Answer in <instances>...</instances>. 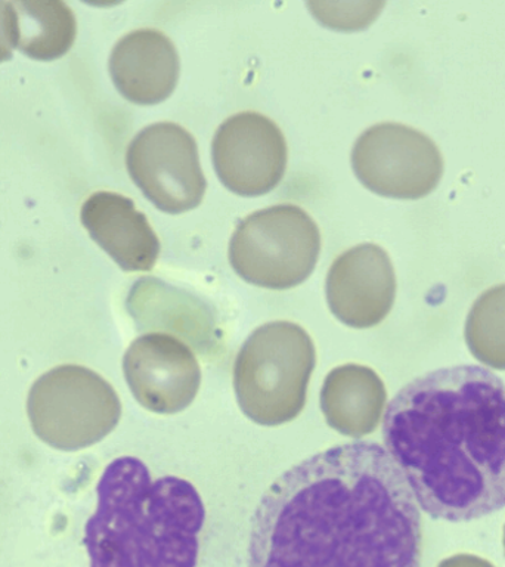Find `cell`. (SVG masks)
Returning a JSON list of instances; mask_svg holds the SVG:
<instances>
[{
	"mask_svg": "<svg viewBox=\"0 0 505 567\" xmlns=\"http://www.w3.org/2000/svg\"><path fill=\"white\" fill-rule=\"evenodd\" d=\"M419 503L385 447L358 441L309 456L268 487L247 567H420Z\"/></svg>",
	"mask_w": 505,
	"mask_h": 567,
	"instance_id": "1",
	"label": "cell"
},
{
	"mask_svg": "<svg viewBox=\"0 0 505 567\" xmlns=\"http://www.w3.org/2000/svg\"><path fill=\"white\" fill-rule=\"evenodd\" d=\"M385 451L430 517L470 522L505 507V384L482 367L442 368L389 402Z\"/></svg>",
	"mask_w": 505,
	"mask_h": 567,
	"instance_id": "2",
	"label": "cell"
},
{
	"mask_svg": "<svg viewBox=\"0 0 505 567\" xmlns=\"http://www.w3.org/2000/svg\"><path fill=\"white\" fill-rule=\"evenodd\" d=\"M317 350L295 322L265 323L244 341L234 363V389L244 415L275 427L303 411Z\"/></svg>",
	"mask_w": 505,
	"mask_h": 567,
	"instance_id": "3",
	"label": "cell"
},
{
	"mask_svg": "<svg viewBox=\"0 0 505 567\" xmlns=\"http://www.w3.org/2000/svg\"><path fill=\"white\" fill-rule=\"evenodd\" d=\"M27 414L40 441L53 450L74 452L95 445L117 427L122 402L97 372L61 365L31 385Z\"/></svg>",
	"mask_w": 505,
	"mask_h": 567,
	"instance_id": "4",
	"label": "cell"
},
{
	"mask_svg": "<svg viewBox=\"0 0 505 567\" xmlns=\"http://www.w3.org/2000/svg\"><path fill=\"white\" fill-rule=\"evenodd\" d=\"M321 233L312 217L295 204H279L241 220L229 244L230 266L238 277L269 290L300 286L313 272Z\"/></svg>",
	"mask_w": 505,
	"mask_h": 567,
	"instance_id": "5",
	"label": "cell"
},
{
	"mask_svg": "<svg viewBox=\"0 0 505 567\" xmlns=\"http://www.w3.org/2000/svg\"><path fill=\"white\" fill-rule=\"evenodd\" d=\"M352 166L365 188L401 199L425 197L436 189L443 175L436 142L401 123L367 128L354 142Z\"/></svg>",
	"mask_w": 505,
	"mask_h": 567,
	"instance_id": "6",
	"label": "cell"
},
{
	"mask_svg": "<svg viewBox=\"0 0 505 567\" xmlns=\"http://www.w3.org/2000/svg\"><path fill=\"white\" fill-rule=\"evenodd\" d=\"M128 175L158 210H193L207 189L194 136L179 124L163 122L142 128L126 153Z\"/></svg>",
	"mask_w": 505,
	"mask_h": 567,
	"instance_id": "7",
	"label": "cell"
},
{
	"mask_svg": "<svg viewBox=\"0 0 505 567\" xmlns=\"http://www.w3.org/2000/svg\"><path fill=\"white\" fill-rule=\"evenodd\" d=\"M206 508L193 483L164 476L151 483L133 535L135 567H195Z\"/></svg>",
	"mask_w": 505,
	"mask_h": 567,
	"instance_id": "8",
	"label": "cell"
},
{
	"mask_svg": "<svg viewBox=\"0 0 505 567\" xmlns=\"http://www.w3.org/2000/svg\"><path fill=\"white\" fill-rule=\"evenodd\" d=\"M213 164L221 184L241 197H259L277 188L287 168L281 128L255 111L225 120L213 137Z\"/></svg>",
	"mask_w": 505,
	"mask_h": 567,
	"instance_id": "9",
	"label": "cell"
},
{
	"mask_svg": "<svg viewBox=\"0 0 505 567\" xmlns=\"http://www.w3.org/2000/svg\"><path fill=\"white\" fill-rule=\"evenodd\" d=\"M151 483L148 467L135 456H120L102 473L96 512L84 527L91 567H135L133 535Z\"/></svg>",
	"mask_w": 505,
	"mask_h": 567,
	"instance_id": "10",
	"label": "cell"
},
{
	"mask_svg": "<svg viewBox=\"0 0 505 567\" xmlns=\"http://www.w3.org/2000/svg\"><path fill=\"white\" fill-rule=\"evenodd\" d=\"M123 372L137 403L159 415L186 410L202 385L197 357L185 341L166 332L137 337L124 353Z\"/></svg>",
	"mask_w": 505,
	"mask_h": 567,
	"instance_id": "11",
	"label": "cell"
},
{
	"mask_svg": "<svg viewBox=\"0 0 505 567\" xmlns=\"http://www.w3.org/2000/svg\"><path fill=\"white\" fill-rule=\"evenodd\" d=\"M326 292L328 308L344 326L359 330L379 326L396 297L392 260L377 244H359L332 261Z\"/></svg>",
	"mask_w": 505,
	"mask_h": 567,
	"instance_id": "12",
	"label": "cell"
},
{
	"mask_svg": "<svg viewBox=\"0 0 505 567\" xmlns=\"http://www.w3.org/2000/svg\"><path fill=\"white\" fill-rule=\"evenodd\" d=\"M109 69L123 97L137 105H155L175 91L181 62L175 44L163 31L140 29L115 43Z\"/></svg>",
	"mask_w": 505,
	"mask_h": 567,
	"instance_id": "13",
	"label": "cell"
},
{
	"mask_svg": "<svg viewBox=\"0 0 505 567\" xmlns=\"http://www.w3.org/2000/svg\"><path fill=\"white\" fill-rule=\"evenodd\" d=\"M80 219L93 241L126 272H148L157 264V234L131 198L100 190L84 202Z\"/></svg>",
	"mask_w": 505,
	"mask_h": 567,
	"instance_id": "14",
	"label": "cell"
},
{
	"mask_svg": "<svg viewBox=\"0 0 505 567\" xmlns=\"http://www.w3.org/2000/svg\"><path fill=\"white\" fill-rule=\"evenodd\" d=\"M126 306L141 330L175 332L203 353L216 343V321L207 306L162 279L141 278Z\"/></svg>",
	"mask_w": 505,
	"mask_h": 567,
	"instance_id": "15",
	"label": "cell"
},
{
	"mask_svg": "<svg viewBox=\"0 0 505 567\" xmlns=\"http://www.w3.org/2000/svg\"><path fill=\"white\" fill-rule=\"evenodd\" d=\"M388 402L380 375L371 368L348 363L328 372L321 390L327 424L349 437L368 436L379 427Z\"/></svg>",
	"mask_w": 505,
	"mask_h": 567,
	"instance_id": "16",
	"label": "cell"
},
{
	"mask_svg": "<svg viewBox=\"0 0 505 567\" xmlns=\"http://www.w3.org/2000/svg\"><path fill=\"white\" fill-rule=\"evenodd\" d=\"M16 49L35 61L64 56L78 35V21L61 0L11 2Z\"/></svg>",
	"mask_w": 505,
	"mask_h": 567,
	"instance_id": "17",
	"label": "cell"
},
{
	"mask_svg": "<svg viewBox=\"0 0 505 567\" xmlns=\"http://www.w3.org/2000/svg\"><path fill=\"white\" fill-rule=\"evenodd\" d=\"M465 343L483 365L505 371V284L487 288L470 309Z\"/></svg>",
	"mask_w": 505,
	"mask_h": 567,
	"instance_id": "18",
	"label": "cell"
},
{
	"mask_svg": "<svg viewBox=\"0 0 505 567\" xmlns=\"http://www.w3.org/2000/svg\"><path fill=\"white\" fill-rule=\"evenodd\" d=\"M322 25L334 30L352 31L365 29L384 3H308Z\"/></svg>",
	"mask_w": 505,
	"mask_h": 567,
	"instance_id": "19",
	"label": "cell"
},
{
	"mask_svg": "<svg viewBox=\"0 0 505 567\" xmlns=\"http://www.w3.org/2000/svg\"><path fill=\"white\" fill-rule=\"evenodd\" d=\"M13 42V12L11 2H0V64L11 60Z\"/></svg>",
	"mask_w": 505,
	"mask_h": 567,
	"instance_id": "20",
	"label": "cell"
},
{
	"mask_svg": "<svg viewBox=\"0 0 505 567\" xmlns=\"http://www.w3.org/2000/svg\"><path fill=\"white\" fill-rule=\"evenodd\" d=\"M437 567H495L485 558L473 556V554H456L439 563Z\"/></svg>",
	"mask_w": 505,
	"mask_h": 567,
	"instance_id": "21",
	"label": "cell"
},
{
	"mask_svg": "<svg viewBox=\"0 0 505 567\" xmlns=\"http://www.w3.org/2000/svg\"><path fill=\"white\" fill-rule=\"evenodd\" d=\"M503 543H504V551H505V526H504V538H503Z\"/></svg>",
	"mask_w": 505,
	"mask_h": 567,
	"instance_id": "22",
	"label": "cell"
}]
</instances>
